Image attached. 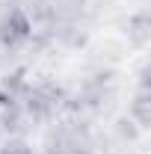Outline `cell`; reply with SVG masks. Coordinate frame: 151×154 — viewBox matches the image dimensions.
<instances>
[{"label":"cell","mask_w":151,"mask_h":154,"mask_svg":"<svg viewBox=\"0 0 151 154\" xmlns=\"http://www.w3.org/2000/svg\"><path fill=\"white\" fill-rule=\"evenodd\" d=\"M27 36H30V21L24 18V12L12 9L6 18L0 21V42H6V45H18V42H24Z\"/></svg>","instance_id":"cell-1"},{"label":"cell","mask_w":151,"mask_h":154,"mask_svg":"<svg viewBox=\"0 0 151 154\" xmlns=\"http://www.w3.org/2000/svg\"><path fill=\"white\" fill-rule=\"evenodd\" d=\"M3 154H30V148H24V145H9Z\"/></svg>","instance_id":"cell-2"}]
</instances>
